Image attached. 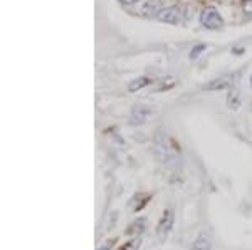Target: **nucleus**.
Listing matches in <instances>:
<instances>
[{
  "label": "nucleus",
  "instance_id": "1",
  "mask_svg": "<svg viewBox=\"0 0 252 250\" xmlns=\"http://www.w3.org/2000/svg\"><path fill=\"white\" fill-rule=\"evenodd\" d=\"M200 24L204 27H207V29L215 30V29H220L223 26V19L214 7H209V9H205L200 14Z\"/></svg>",
  "mask_w": 252,
  "mask_h": 250
},
{
  "label": "nucleus",
  "instance_id": "2",
  "mask_svg": "<svg viewBox=\"0 0 252 250\" xmlns=\"http://www.w3.org/2000/svg\"><path fill=\"white\" fill-rule=\"evenodd\" d=\"M157 19L166 24H180L185 19V12L180 7H166L157 14Z\"/></svg>",
  "mask_w": 252,
  "mask_h": 250
},
{
  "label": "nucleus",
  "instance_id": "3",
  "mask_svg": "<svg viewBox=\"0 0 252 250\" xmlns=\"http://www.w3.org/2000/svg\"><path fill=\"white\" fill-rule=\"evenodd\" d=\"M172 228H173V210L172 208H166V210L163 212V215H161L160 223H158V228H157L158 237L165 239Z\"/></svg>",
  "mask_w": 252,
  "mask_h": 250
},
{
  "label": "nucleus",
  "instance_id": "4",
  "mask_svg": "<svg viewBox=\"0 0 252 250\" xmlns=\"http://www.w3.org/2000/svg\"><path fill=\"white\" fill-rule=\"evenodd\" d=\"M234 78L232 76H220V78L210 81V83H207L204 86L205 91H217V89H225V87H229L230 84H232Z\"/></svg>",
  "mask_w": 252,
  "mask_h": 250
},
{
  "label": "nucleus",
  "instance_id": "5",
  "mask_svg": "<svg viewBox=\"0 0 252 250\" xmlns=\"http://www.w3.org/2000/svg\"><path fill=\"white\" fill-rule=\"evenodd\" d=\"M190 250H212V237L209 233L202 232L197 239L193 240V244L190 245Z\"/></svg>",
  "mask_w": 252,
  "mask_h": 250
},
{
  "label": "nucleus",
  "instance_id": "6",
  "mask_svg": "<svg viewBox=\"0 0 252 250\" xmlns=\"http://www.w3.org/2000/svg\"><path fill=\"white\" fill-rule=\"evenodd\" d=\"M150 116H152V110H148V108H145V106H136V108H133V111H131V123L143 124Z\"/></svg>",
  "mask_w": 252,
  "mask_h": 250
},
{
  "label": "nucleus",
  "instance_id": "7",
  "mask_svg": "<svg viewBox=\"0 0 252 250\" xmlns=\"http://www.w3.org/2000/svg\"><path fill=\"white\" fill-rule=\"evenodd\" d=\"M152 83L148 78H140V79H136V81H133V83H129V86H128V89L131 91V92H136V91H140L141 87H145V86H148V84Z\"/></svg>",
  "mask_w": 252,
  "mask_h": 250
},
{
  "label": "nucleus",
  "instance_id": "8",
  "mask_svg": "<svg viewBox=\"0 0 252 250\" xmlns=\"http://www.w3.org/2000/svg\"><path fill=\"white\" fill-rule=\"evenodd\" d=\"M205 49H207L205 46H202V44H198V46H195L193 52H190V57H192V59H197V56L200 54V52H204Z\"/></svg>",
  "mask_w": 252,
  "mask_h": 250
},
{
  "label": "nucleus",
  "instance_id": "9",
  "mask_svg": "<svg viewBox=\"0 0 252 250\" xmlns=\"http://www.w3.org/2000/svg\"><path fill=\"white\" fill-rule=\"evenodd\" d=\"M244 14L252 15V0H244Z\"/></svg>",
  "mask_w": 252,
  "mask_h": 250
},
{
  "label": "nucleus",
  "instance_id": "10",
  "mask_svg": "<svg viewBox=\"0 0 252 250\" xmlns=\"http://www.w3.org/2000/svg\"><path fill=\"white\" fill-rule=\"evenodd\" d=\"M121 3H125V5H133V3H136L138 0H120Z\"/></svg>",
  "mask_w": 252,
  "mask_h": 250
},
{
  "label": "nucleus",
  "instance_id": "11",
  "mask_svg": "<svg viewBox=\"0 0 252 250\" xmlns=\"http://www.w3.org/2000/svg\"><path fill=\"white\" fill-rule=\"evenodd\" d=\"M251 87H252V76H251Z\"/></svg>",
  "mask_w": 252,
  "mask_h": 250
}]
</instances>
